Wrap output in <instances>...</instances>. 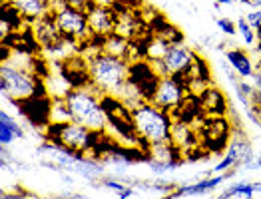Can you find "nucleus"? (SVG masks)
Wrapping results in <instances>:
<instances>
[{"mask_svg": "<svg viewBox=\"0 0 261 199\" xmlns=\"http://www.w3.org/2000/svg\"><path fill=\"white\" fill-rule=\"evenodd\" d=\"M134 130L140 137V150L150 154V150L166 146L172 141V128L174 116L170 111L158 108L153 102H144L132 108Z\"/></svg>", "mask_w": 261, "mask_h": 199, "instance_id": "f257e3e1", "label": "nucleus"}, {"mask_svg": "<svg viewBox=\"0 0 261 199\" xmlns=\"http://www.w3.org/2000/svg\"><path fill=\"white\" fill-rule=\"evenodd\" d=\"M88 60L90 72V86L98 90L100 94L120 96L122 90L128 86L130 76V60L110 56L106 52H92L84 56Z\"/></svg>", "mask_w": 261, "mask_h": 199, "instance_id": "f03ea898", "label": "nucleus"}, {"mask_svg": "<svg viewBox=\"0 0 261 199\" xmlns=\"http://www.w3.org/2000/svg\"><path fill=\"white\" fill-rule=\"evenodd\" d=\"M0 90L2 96L10 100L14 106L26 102L32 96H50L44 78L10 62H2L0 66Z\"/></svg>", "mask_w": 261, "mask_h": 199, "instance_id": "7ed1b4c3", "label": "nucleus"}, {"mask_svg": "<svg viewBox=\"0 0 261 199\" xmlns=\"http://www.w3.org/2000/svg\"><path fill=\"white\" fill-rule=\"evenodd\" d=\"M66 104L72 111V120L94 132H106V111L102 106V94L92 86L72 88L66 94Z\"/></svg>", "mask_w": 261, "mask_h": 199, "instance_id": "20e7f679", "label": "nucleus"}, {"mask_svg": "<svg viewBox=\"0 0 261 199\" xmlns=\"http://www.w3.org/2000/svg\"><path fill=\"white\" fill-rule=\"evenodd\" d=\"M104 132H94L78 122H64V124H48L44 130V139L64 146L66 150L78 152V154L92 155L100 137Z\"/></svg>", "mask_w": 261, "mask_h": 199, "instance_id": "39448f33", "label": "nucleus"}, {"mask_svg": "<svg viewBox=\"0 0 261 199\" xmlns=\"http://www.w3.org/2000/svg\"><path fill=\"white\" fill-rule=\"evenodd\" d=\"M54 20L58 24L62 36L66 40L78 44V54H84V48L88 46V42L94 38L92 28L88 22V14L84 8H78L74 4H64L60 8H56L54 12Z\"/></svg>", "mask_w": 261, "mask_h": 199, "instance_id": "423d86ee", "label": "nucleus"}, {"mask_svg": "<svg viewBox=\"0 0 261 199\" xmlns=\"http://www.w3.org/2000/svg\"><path fill=\"white\" fill-rule=\"evenodd\" d=\"M233 128L227 120L223 118H201V132H199V141L201 148H205L210 154H221L229 148L231 144Z\"/></svg>", "mask_w": 261, "mask_h": 199, "instance_id": "0eeeda50", "label": "nucleus"}, {"mask_svg": "<svg viewBox=\"0 0 261 199\" xmlns=\"http://www.w3.org/2000/svg\"><path fill=\"white\" fill-rule=\"evenodd\" d=\"M188 96H190V90L184 82H179L175 76H162L152 102L158 108L174 113L186 102Z\"/></svg>", "mask_w": 261, "mask_h": 199, "instance_id": "6e6552de", "label": "nucleus"}, {"mask_svg": "<svg viewBox=\"0 0 261 199\" xmlns=\"http://www.w3.org/2000/svg\"><path fill=\"white\" fill-rule=\"evenodd\" d=\"M197 50L186 42L179 44H172L168 48L166 56L162 62L153 64V68L160 72V76H175V74H188V70L192 68L194 60H196Z\"/></svg>", "mask_w": 261, "mask_h": 199, "instance_id": "1a4fd4ad", "label": "nucleus"}, {"mask_svg": "<svg viewBox=\"0 0 261 199\" xmlns=\"http://www.w3.org/2000/svg\"><path fill=\"white\" fill-rule=\"evenodd\" d=\"M160 72L153 68L152 62L148 60H130V76H128V82L132 86L142 92L144 100L146 102H152L155 88L160 84Z\"/></svg>", "mask_w": 261, "mask_h": 199, "instance_id": "9d476101", "label": "nucleus"}, {"mask_svg": "<svg viewBox=\"0 0 261 199\" xmlns=\"http://www.w3.org/2000/svg\"><path fill=\"white\" fill-rule=\"evenodd\" d=\"M20 116L26 118V122L32 128H42L50 124V110H52V96H32L26 102L16 106Z\"/></svg>", "mask_w": 261, "mask_h": 199, "instance_id": "9b49d317", "label": "nucleus"}, {"mask_svg": "<svg viewBox=\"0 0 261 199\" xmlns=\"http://www.w3.org/2000/svg\"><path fill=\"white\" fill-rule=\"evenodd\" d=\"M88 22L92 28V34L98 38H106L110 34L116 32V24H118V12L114 8L106 6H98V4H88L86 6Z\"/></svg>", "mask_w": 261, "mask_h": 199, "instance_id": "f8f14e48", "label": "nucleus"}, {"mask_svg": "<svg viewBox=\"0 0 261 199\" xmlns=\"http://www.w3.org/2000/svg\"><path fill=\"white\" fill-rule=\"evenodd\" d=\"M233 176H236V172H225V174H219V176L201 177V179H199V181H196V183H188V185H179V187H175L174 191L170 193V199L207 195V193H212L214 189H218L223 181L231 179Z\"/></svg>", "mask_w": 261, "mask_h": 199, "instance_id": "ddd939ff", "label": "nucleus"}, {"mask_svg": "<svg viewBox=\"0 0 261 199\" xmlns=\"http://www.w3.org/2000/svg\"><path fill=\"white\" fill-rule=\"evenodd\" d=\"M199 104L205 118H223L229 111V100L223 94V90L212 84L199 94Z\"/></svg>", "mask_w": 261, "mask_h": 199, "instance_id": "4468645a", "label": "nucleus"}, {"mask_svg": "<svg viewBox=\"0 0 261 199\" xmlns=\"http://www.w3.org/2000/svg\"><path fill=\"white\" fill-rule=\"evenodd\" d=\"M186 78H188V90H190V94H196V96H199L203 90L210 88V86L214 84V82H212V68H210V62H207L199 52L196 54V60H194L192 68L188 70Z\"/></svg>", "mask_w": 261, "mask_h": 199, "instance_id": "2eb2a0df", "label": "nucleus"}, {"mask_svg": "<svg viewBox=\"0 0 261 199\" xmlns=\"http://www.w3.org/2000/svg\"><path fill=\"white\" fill-rule=\"evenodd\" d=\"M249 148L247 139L241 135V133H233V139L229 144V148L225 150L223 157L219 159L218 163L212 167L214 174H225V172H238L240 169V163H241V154Z\"/></svg>", "mask_w": 261, "mask_h": 199, "instance_id": "dca6fc26", "label": "nucleus"}, {"mask_svg": "<svg viewBox=\"0 0 261 199\" xmlns=\"http://www.w3.org/2000/svg\"><path fill=\"white\" fill-rule=\"evenodd\" d=\"M30 26H32L34 38H36V42L40 44L42 52L64 38L62 32H60V28H58V24H56V20H54V14H52V12L46 14V16H42V18H38L36 22L30 24Z\"/></svg>", "mask_w": 261, "mask_h": 199, "instance_id": "f3484780", "label": "nucleus"}, {"mask_svg": "<svg viewBox=\"0 0 261 199\" xmlns=\"http://www.w3.org/2000/svg\"><path fill=\"white\" fill-rule=\"evenodd\" d=\"M223 56H225V60L229 62V66L233 68V72H236L240 78H243V80L253 78L257 64L251 60V56H249L247 50L238 48V46H231V48H227V50L223 52Z\"/></svg>", "mask_w": 261, "mask_h": 199, "instance_id": "a211bd4d", "label": "nucleus"}, {"mask_svg": "<svg viewBox=\"0 0 261 199\" xmlns=\"http://www.w3.org/2000/svg\"><path fill=\"white\" fill-rule=\"evenodd\" d=\"M10 4L20 12L28 24H34L38 18L52 12L50 0H10Z\"/></svg>", "mask_w": 261, "mask_h": 199, "instance_id": "6ab92c4d", "label": "nucleus"}, {"mask_svg": "<svg viewBox=\"0 0 261 199\" xmlns=\"http://www.w3.org/2000/svg\"><path fill=\"white\" fill-rule=\"evenodd\" d=\"M26 26H28V22L24 20V16L12 4H2V16H0V30H2L0 38H2V42L6 38H10L14 32L24 30Z\"/></svg>", "mask_w": 261, "mask_h": 199, "instance_id": "aec40b11", "label": "nucleus"}, {"mask_svg": "<svg viewBox=\"0 0 261 199\" xmlns=\"http://www.w3.org/2000/svg\"><path fill=\"white\" fill-rule=\"evenodd\" d=\"M22 137H24V128L12 116H8V111H0V144H2V148L12 146L16 139H22Z\"/></svg>", "mask_w": 261, "mask_h": 199, "instance_id": "412c9836", "label": "nucleus"}, {"mask_svg": "<svg viewBox=\"0 0 261 199\" xmlns=\"http://www.w3.org/2000/svg\"><path fill=\"white\" fill-rule=\"evenodd\" d=\"M102 52H106L110 56H118V58H126L130 60L132 58V40L124 38L122 34L114 32L104 38L102 42Z\"/></svg>", "mask_w": 261, "mask_h": 199, "instance_id": "4be33fe9", "label": "nucleus"}, {"mask_svg": "<svg viewBox=\"0 0 261 199\" xmlns=\"http://www.w3.org/2000/svg\"><path fill=\"white\" fill-rule=\"evenodd\" d=\"M152 34L168 40L170 44H179V42H186L184 40V32L174 26L170 20H166L162 14H155V22L152 24Z\"/></svg>", "mask_w": 261, "mask_h": 199, "instance_id": "5701e85b", "label": "nucleus"}, {"mask_svg": "<svg viewBox=\"0 0 261 199\" xmlns=\"http://www.w3.org/2000/svg\"><path fill=\"white\" fill-rule=\"evenodd\" d=\"M64 122H72V111L66 104V98H52L50 124H64Z\"/></svg>", "mask_w": 261, "mask_h": 199, "instance_id": "b1692460", "label": "nucleus"}, {"mask_svg": "<svg viewBox=\"0 0 261 199\" xmlns=\"http://www.w3.org/2000/svg\"><path fill=\"white\" fill-rule=\"evenodd\" d=\"M236 22H238V34L241 36L243 44L247 46V48H255L257 40H259V38H257V30H253L243 16H241L240 20H236Z\"/></svg>", "mask_w": 261, "mask_h": 199, "instance_id": "393cba45", "label": "nucleus"}, {"mask_svg": "<svg viewBox=\"0 0 261 199\" xmlns=\"http://www.w3.org/2000/svg\"><path fill=\"white\" fill-rule=\"evenodd\" d=\"M216 24H218L219 32H223L225 36L238 34V22H233V18H229V16H219V18H216Z\"/></svg>", "mask_w": 261, "mask_h": 199, "instance_id": "a878e982", "label": "nucleus"}, {"mask_svg": "<svg viewBox=\"0 0 261 199\" xmlns=\"http://www.w3.org/2000/svg\"><path fill=\"white\" fill-rule=\"evenodd\" d=\"M102 185H104V187H108V189H112V191H116L118 195H120L122 191H126V189H128V183L118 181L116 177H102Z\"/></svg>", "mask_w": 261, "mask_h": 199, "instance_id": "bb28decb", "label": "nucleus"}, {"mask_svg": "<svg viewBox=\"0 0 261 199\" xmlns=\"http://www.w3.org/2000/svg\"><path fill=\"white\" fill-rule=\"evenodd\" d=\"M253 88H255V98H253V106L261 108V64H257L255 74H253Z\"/></svg>", "mask_w": 261, "mask_h": 199, "instance_id": "cd10ccee", "label": "nucleus"}, {"mask_svg": "<svg viewBox=\"0 0 261 199\" xmlns=\"http://www.w3.org/2000/svg\"><path fill=\"white\" fill-rule=\"evenodd\" d=\"M243 18L247 20V24H249L253 30H259L261 28V8H253V10H249Z\"/></svg>", "mask_w": 261, "mask_h": 199, "instance_id": "c85d7f7f", "label": "nucleus"}, {"mask_svg": "<svg viewBox=\"0 0 261 199\" xmlns=\"http://www.w3.org/2000/svg\"><path fill=\"white\" fill-rule=\"evenodd\" d=\"M68 4H74V6H78V8H84V10H86V6L90 4V0H68Z\"/></svg>", "mask_w": 261, "mask_h": 199, "instance_id": "c756f323", "label": "nucleus"}, {"mask_svg": "<svg viewBox=\"0 0 261 199\" xmlns=\"http://www.w3.org/2000/svg\"><path fill=\"white\" fill-rule=\"evenodd\" d=\"M247 169H261V154L255 155V159L249 163V167H247Z\"/></svg>", "mask_w": 261, "mask_h": 199, "instance_id": "7c9ffc66", "label": "nucleus"}, {"mask_svg": "<svg viewBox=\"0 0 261 199\" xmlns=\"http://www.w3.org/2000/svg\"><path fill=\"white\" fill-rule=\"evenodd\" d=\"M255 54H257V64H261V40H257V44H255Z\"/></svg>", "mask_w": 261, "mask_h": 199, "instance_id": "2f4dec72", "label": "nucleus"}, {"mask_svg": "<svg viewBox=\"0 0 261 199\" xmlns=\"http://www.w3.org/2000/svg\"><path fill=\"white\" fill-rule=\"evenodd\" d=\"M68 199H90L88 195H84V193H74V195H70Z\"/></svg>", "mask_w": 261, "mask_h": 199, "instance_id": "473e14b6", "label": "nucleus"}, {"mask_svg": "<svg viewBox=\"0 0 261 199\" xmlns=\"http://www.w3.org/2000/svg\"><path fill=\"white\" fill-rule=\"evenodd\" d=\"M218 4H233V2H238V0H216Z\"/></svg>", "mask_w": 261, "mask_h": 199, "instance_id": "72a5a7b5", "label": "nucleus"}, {"mask_svg": "<svg viewBox=\"0 0 261 199\" xmlns=\"http://www.w3.org/2000/svg\"><path fill=\"white\" fill-rule=\"evenodd\" d=\"M257 38H259V40H261V28H259V30H257Z\"/></svg>", "mask_w": 261, "mask_h": 199, "instance_id": "f704fd0d", "label": "nucleus"}]
</instances>
